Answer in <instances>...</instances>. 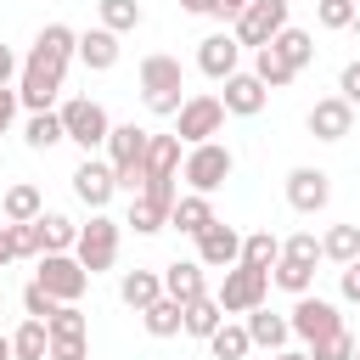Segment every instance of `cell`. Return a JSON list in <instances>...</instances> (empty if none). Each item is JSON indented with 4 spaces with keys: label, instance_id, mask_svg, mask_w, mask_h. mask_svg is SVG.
I'll use <instances>...</instances> for the list:
<instances>
[{
    "label": "cell",
    "instance_id": "cell-12",
    "mask_svg": "<svg viewBox=\"0 0 360 360\" xmlns=\"http://www.w3.org/2000/svg\"><path fill=\"white\" fill-rule=\"evenodd\" d=\"M197 264H202V270H236V264H242V231L225 225V219H214V225L197 236Z\"/></svg>",
    "mask_w": 360,
    "mask_h": 360
},
{
    "label": "cell",
    "instance_id": "cell-57",
    "mask_svg": "<svg viewBox=\"0 0 360 360\" xmlns=\"http://www.w3.org/2000/svg\"><path fill=\"white\" fill-rule=\"evenodd\" d=\"M354 264H360V259H354Z\"/></svg>",
    "mask_w": 360,
    "mask_h": 360
},
{
    "label": "cell",
    "instance_id": "cell-6",
    "mask_svg": "<svg viewBox=\"0 0 360 360\" xmlns=\"http://www.w3.org/2000/svg\"><path fill=\"white\" fill-rule=\"evenodd\" d=\"M219 129H225V101L208 96V90L186 96V107L174 112V135H180V146H202V141H214Z\"/></svg>",
    "mask_w": 360,
    "mask_h": 360
},
{
    "label": "cell",
    "instance_id": "cell-3",
    "mask_svg": "<svg viewBox=\"0 0 360 360\" xmlns=\"http://www.w3.org/2000/svg\"><path fill=\"white\" fill-rule=\"evenodd\" d=\"M186 73H180V56H146L141 62V96H146V107L158 112V118H174L180 107H186Z\"/></svg>",
    "mask_w": 360,
    "mask_h": 360
},
{
    "label": "cell",
    "instance_id": "cell-30",
    "mask_svg": "<svg viewBox=\"0 0 360 360\" xmlns=\"http://www.w3.org/2000/svg\"><path fill=\"white\" fill-rule=\"evenodd\" d=\"M169 214H174L169 202H158V197H146V191H141V197H129V219H124V225H135L141 236H152V231H163V225H169Z\"/></svg>",
    "mask_w": 360,
    "mask_h": 360
},
{
    "label": "cell",
    "instance_id": "cell-9",
    "mask_svg": "<svg viewBox=\"0 0 360 360\" xmlns=\"http://www.w3.org/2000/svg\"><path fill=\"white\" fill-rule=\"evenodd\" d=\"M264 292H270V270H253V264H236V270H225V281H219V304H225V315H253L259 304H264Z\"/></svg>",
    "mask_w": 360,
    "mask_h": 360
},
{
    "label": "cell",
    "instance_id": "cell-22",
    "mask_svg": "<svg viewBox=\"0 0 360 360\" xmlns=\"http://www.w3.org/2000/svg\"><path fill=\"white\" fill-rule=\"evenodd\" d=\"M180 135H152V146H146V186L152 180H180Z\"/></svg>",
    "mask_w": 360,
    "mask_h": 360
},
{
    "label": "cell",
    "instance_id": "cell-2",
    "mask_svg": "<svg viewBox=\"0 0 360 360\" xmlns=\"http://www.w3.org/2000/svg\"><path fill=\"white\" fill-rule=\"evenodd\" d=\"M146 146H152V129H141V124H112V135H107V163L118 174V191H129V197L146 191Z\"/></svg>",
    "mask_w": 360,
    "mask_h": 360
},
{
    "label": "cell",
    "instance_id": "cell-17",
    "mask_svg": "<svg viewBox=\"0 0 360 360\" xmlns=\"http://www.w3.org/2000/svg\"><path fill=\"white\" fill-rule=\"evenodd\" d=\"M225 112H236V118H253V112H264V101H270V90L259 84V73H231L225 79Z\"/></svg>",
    "mask_w": 360,
    "mask_h": 360
},
{
    "label": "cell",
    "instance_id": "cell-20",
    "mask_svg": "<svg viewBox=\"0 0 360 360\" xmlns=\"http://www.w3.org/2000/svg\"><path fill=\"white\" fill-rule=\"evenodd\" d=\"M0 214H6V225H34V219L45 214V197H39V186H34V180H17V186H6V197H0Z\"/></svg>",
    "mask_w": 360,
    "mask_h": 360
},
{
    "label": "cell",
    "instance_id": "cell-7",
    "mask_svg": "<svg viewBox=\"0 0 360 360\" xmlns=\"http://www.w3.org/2000/svg\"><path fill=\"white\" fill-rule=\"evenodd\" d=\"M34 281H39L56 304H79V298H84V287H90V270H84L73 253H39Z\"/></svg>",
    "mask_w": 360,
    "mask_h": 360
},
{
    "label": "cell",
    "instance_id": "cell-8",
    "mask_svg": "<svg viewBox=\"0 0 360 360\" xmlns=\"http://www.w3.org/2000/svg\"><path fill=\"white\" fill-rule=\"evenodd\" d=\"M73 259H79L90 276L112 270V264H118V219L90 214V225H79V248H73Z\"/></svg>",
    "mask_w": 360,
    "mask_h": 360
},
{
    "label": "cell",
    "instance_id": "cell-26",
    "mask_svg": "<svg viewBox=\"0 0 360 360\" xmlns=\"http://www.w3.org/2000/svg\"><path fill=\"white\" fill-rule=\"evenodd\" d=\"M242 264L276 270V264H281V236H276V231H248V236H242Z\"/></svg>",
    "mask_w": 360,
    "mask_h": 360
},
{
    "label": "cell",
    "instance_id": "cell-23",
    "mask_svg": "<svg viewBox=\"0 0 360 360\" xmlns=\"http://www.w3.org/2000/svg\"><path fill=\"white\" fill-rule=\"evenodd\" d=\"M118 298H124L129 309H152V304L163 298V270H124Z\"/></svg>",
    "mask_w": 360,
    "mask_h": 360
},
{
    "label": "cell",
    "instance_id": "cell-52",
    "mask_svg": "<svg viewBox=\"0 0 360 360\" xmlns=\"http://www.w3.org/2000/svg\"><path fill=\"white\" fill-rule=\"evenodd\" d=\"M276 360H315L309 349H276Z\"/></svg>",
    "mask_w": 360,
    "mask_h": 360
},
{
    "label": "cell",
    "instance_id": "cell-55",
    "mask_svg": "<svg viewBox=\"0 0 360 360\" xmlns=\"http://www.w3.org/2000/svg\"><path fill=\"white\" fill-rule=\"evenodd\" d=\"M354 360H360V343H354Z\"/></svg>",
    "mask_w": 360,
    "mask_h": 360
},
{
    "label": "cell",
    "instance_id": "cell-19",
    "mask_svg": "<svg viewBox=\"0 0 360 360\" xmlns=\"http://www.w3.org/2000/svg\"><path fill=\"white\" fill-rule=\"evenodd\" d=\"M118 34L112 28H84L79 34V62L90 68V73H107V68H118Z\"/></svg>",
    "mask_w": 360,
    "mask_h": 360
},
{
    "label": "cell",
    "instance_id": "cell-15",
    "mask_svg": "<svg viewBox=\"0 0 360 360\" xmlns=\"http://www.w3.org/2000/svg\"><path fill=\"white\" fill-rule=\"evenodd\" d=\"M236 56H242V45H236V34H208V39H197V68L208 73V79H231V73H242L236 68Z\"/></svg>",
    "mask_w": 360,
    "mask_h": 360
},
{
    "label": "cell",
    "instance_id": "cell-39",
    "mask_svg": "<svg viewBox=\"0 0 360 360\" xmlns=\"http://www.w3.org/2000/svg\"><path fill=\"white\" fill-rule=\"evenodd\" d=\"M281 259L315 264V259H326V253H321V236H315V231H298V236H287V242H281Z\"/></svg>",
    "mask_w": 360,
    "mask_h": 360
},
{
    "label": "cell",
    "instance_id": "cell-18",
    "mask_svg": "<svg viewBox=\"0 0 360 360\" xmlns=\"http://www.w3.org/2000/svg\"><path fill=\"white\" fill-rule=\"evenodd\" d=\"M163 292H169L174 304H197V298H208L202 264H197V259H174V264H163Z\"/></svg>",
    "mask_w": 360,
    "mask_h": 360
},
{
    "label": "cell",
    "instance_id": "cell-25",
    "mask_svg": "<svg viewBox=\"0 0 360 360\" xmlns=\"http://www.w3.org/2000/svg\"><path fill=\"white\" fill-rule=\"evenodd\" d=\"M270 51H276V56H281V62H287L292 73H304V68L315 62V39H309L304 28H292V22H287V28H281V34L270 39Z\"/></svg>",
    "mask_w": 360,
    "mask_h": 360
},
{
    "label": "cell",
    "instance_id": "cell-32",
    "mask_svg": "<svg viewBox=\"0 0 360 360\" xmlns=\"http://www.w3.org/2000/svg\"><path fill=\"white\" fill-rule=\"evenodd\" d=\"M39 236H45V253H73L79 248V225L68 214H39Z\"/></svg>",
    "mask_w": 360,
    "mask_h": 360
},
{
    "label": "cell",
    "instance_id": "cell-53",
    "mask_svg": "<svg viewBox=\"0 0 360 360\" xmlns=\"http://www.w3.org/2000/svg\"><path fill=\"white\" fill-rule=\"evenodd\" d=\"M0 360H17V349H11V338L0 332Z\"/></svg>",
    "mask_w": 360,
    "mask_h": 360
},
{
    "label": "cell",
    "instance_id": "cell-29",
    "mask_svg": "<svg viewBox=\"0 0 360 360\" xmlns=\"http://www.w3.org/2000/svg\"><path fill=\"white\" fill-rule=\"evenodd\" d=\"M22 141H28L34 152H51L56 141H68V129H62V112H28V124H22Z\"/></svg>",
    "mask_w": 360,
    "mask_h": 360
},
{
    "label": "cell",
    "instance_id": "cell-33",
    "mask_svg": "<svg viewBox=\"0 0 360 360\" xmlns=\"http://www.w3.org/2000/svg\"><path fill=\"white\" fill-rule=\"evenodd\" d=\"M321 253H326L332 264H354V259H360V225H332V231L321 236Z\"/></svg>",
    "mask_w": 360,
    "mask_h": 360
},
{
    "label": "cell",
    "instance_id": "cell-47",
    "mask_svg": "<svg viewBox=\"0 0 360 360\" xmlns=\"http://www.w3.org/2000/svg\"><path fill=\"white\" fill-rule=\"evenodd\" d=\"M17 107H22V101H17V90H11V84H0V135L11 129V118H17Z\"/></svg>",
    "mask_w": 360,
    "mask_h": 360
},
{
    "label": "cell",
    "instance_id": "cell-13",
    "mask_svg": "<svg viewBox=\"0 0 360 360\" xmlns=\"http://www.w3.org/2000/svg\"><path fill=\"white\" fill-rule=\"evenodd\" d=\"M287 202H292L298 214H321V208L332 202V174L315 169V163H298V169L287 174Z\"/></svg>",
    "mask_w": 360,
    "mask_h": 360
},
{
    "label": "cell",
    "instance_id": "cell-54",
    "mask_svg": "<svg viewBox=\"0 0 360 360\" xmlns=\"http://www.w3.org/2000/svg\"><path fill=\"white\" fill-rule=\"evenodd\" d=\"M354 34H360V17H354Z\"/></svg>",
    "mask_w": 360,
    "mask_h": 360
},
{
    "label": "cell",
    "instance_id": "cell-31",
    "mask_svg": "<svg viewBox=\"0 0 360 360\" xmlns=\"http://www.w3.org/2000/svg\"><path fill=\"white\" fill-rule=\"evenodd\" d=\"M11 349H17V360H51V326L45 321H22L11 332Z\"/></svg>",
    "mask_w": 360,
    "mask_h": 360
},
{
    "label": "cell",
    "instance_id": "cell-35",
    "mask_svg": "<svg viewBox=\"0 0 360 360\" xmlns=\"http://www.w3.org/2000/svg\"><path fill=\"white\" fill-rule=\"evenodd\" d=\"M253 73H259V84H264V90H287V84L298 79V73H292L270 45H264V51H253Z\"/></svg>",
    "mask_w": 360,
    "mask_h": 360
},
{
    "label": "cell",
    "instance_id": "cell-56",
    "mask_svg": "<svg viewBox=\"0 0 360 360\" xmlns=\"http://www.w3.org/2000/svg\"><path fill=\"white\" fill-rule=\"evenodd\" d=\"M0 309H6V292H0Z\"/></svg>",
    "mask_w": 360,
    "mask_h": 360
},
{
    "label": "cell",
    "instance_id": "cell-49",
    "mask_svg": "<svg viewBox=\"0 0 360 360\" xmlns=\"http://www.w3.org/2000/svg\"><path fill=\"white\" fill-rule=\"evenodd\" d=\"M17 73H22V62H17V51H11V45H0V84H11Z\"/></svg>",
    "mask_w": 360,
    "mask_h": 360
},
{
    "label": "cell",
    "instance_id": "cell-50",
    "mask_svg": "<svg viewBox=\"0 0 360 360\" xmlns=\"http://www.w3.org/2000/svg\"><path fill=\"white\" fill-rule=\"evenodd\" d=\"M11 259H17V248H11V231H6V225H0V270H6V264H11Z\"/></svg>",
    "mask_w": 360,
    "mask_h": 360
},
{
    "label": "cell",
    "instance_id": "cell-48",
    "mask_svg": "<svg viewBox=\"0 0 360 360\" xmlns=\"http://www.w3.org/2000/svg\"><path fill=\"white\" fill-rule=\"evenodd\" d=\"M338 287H343V298H349V304H360V264H343Z\"/></svg>",
    "mask_w": 360,
    "mask_h": 360
},
{
    "label": "cell",
    "instance_id": "cell-43",
    "mask_svg": "<svg viewBox=\"0 0 360 360\" xmlns=\"http://www.w3.org/2000/svg\"><path fill=\"white\" fill-rule=\"evenodd\" d=\"M354 343H360V338H349V326H343V332H332L326 343H315L309 354H315V360H354Z\"/></svg>",
    "mask_w": 360,
    "mask_h": 360
},
{
    "label": "cell",
    "instance_id": "cell-27",
    "mask_svg": "<svg viewBox=\"0 0 360 360\" xmlns=\"http://www.w3.org/2000/svg\"><path fill=\"white\" fill-rule=\"evenodd\" d=\"M141 321H146L152 338H174V332H186V304H174V298L163 292L152 309H141Z\"/></svg>",
    "mask_w": 360,
    "mask_h": 360
},
{
    "label": "cell",
    "instance_id": "cell-51",
    "mask_svg": "<svg viewBox=\"0 0 360 360\" xmlns=\"http://www.w3.org/2000/svg\"><path fill=\"white\" fill-rule=\"evenodd\" d=\"M180 11H191V17H208V0H180Z\"/></svg>",
    "mask_w": 360,
    "mask_h": 360
},
{
    "label": "cell",
    "instance_id": "cell-36",
    "mask_svg": "<svg viewBox=\"0 0 360 360\" xmlns=\"http://www.w3.org/2000/svg\"><path fill=\"white\" fill-rule=\"evenodd\" d=\"M208 349H214V360H248V349H253V338H248V326H219L214 338H208Z\"/></svg>",
    "mask_w": 360,
    "mask_h": 360
},
{
    "label": "cell",
    "instance_id": "cell-28",
    "mask_svg": "<svg viewBox=\"0 0 360 360\" xmlns=\"http://www.w3.org/2000/svg\"><path fill=\"white\" fill-rule=\"evenodd\" d=\"M219 326H225V304H219L214 292H208V298H197V304H186V332H191V338H202V343H208Z\"/></svg>",
    "mask_w": 360,
    "mask_h": 360
},
{
    "label": "cell",
    "instance_id": "cell-40",
    "mask_svg": "<svg viewBox=\"0 0 360 360\" xmlns=\"http://www.w3.org/2000/svg\"><path fill=\"white\" fill-rule=\"evenodd\" d=\"M6 231H11V248H17V259H39V253H45L39 219H34V225H6Z\"/></svg>",
    "mask_w": 360,
    "mask_h": 360
},
{
    "label": "cell",
    "instance_id": "cell-1",
    "mask_svg": "<svg viewBox=\"0 0 360 360\" xmlns=\"http://www.w3.org/2000/svg\"><path fill=\"white\" fill-rule=\"evenodd\" d=\"M79 56V34L68 22H45L34 34V51L22 56V73H17V101L28 112H51V101L62 96V79H68V62Z\"/></svg>",
    "mask_w": 360,
    "mask_h": 360
},
{
    "label": "cell",
    "instance_id": "cell-38",
    "mask_svg": "<svg viewBox=\"0 0 360 360\" xmlns=\"http://www.w3.org/2000/svg\"><path fill=\"white\" fill-rule=\"evenodd\" d=\"M354 17H360L354 0H321V6H315V22H321V28H354Z\"/></svg>",
    "mask_w": 360,
    "mask_h": 360
},
{
    "label": "cell",
    "instance_id": "cell-14",
    "mask_svg": "<svg viewBox=\"0 0 360 360\" xmlns=\"http://www.w3.org/2000/svg\"><path fill=\"white\" fill-rule=\"evenodd\" d=\"M112 191H118V174H112V163H96V158H84V163L73 169V197H79L90 214H101V208L112 202Z\"/></svg>",
    "mask_w": 360,
    "mask_h": 360
},
{
    "label": "cell",
    "instance_id": "cell-46",
    "mask_svg": "<svg viewBox=\"0 0 360 360\" xmlns=\"http://www.w3.org/2000/svg\"><path fill=\"white\" fill-rule=\"evenodd\" d=\"M248 6H253V0H208V17H219V22H236Z\"/></svg>",
    "mask_w": 360,
    "mask_h": 360
},
{
    "label": "cell",
    "instance_id": "cell-34",
    "mask_svg": "<svg viewBox=\"0 0 360 360\" xmlns=\"http://www.w3.org/2000/svg\"><path fill=\"white\" fill-rule=\"evenodd\" d=\"M96 11H101V28H112V34H135L141 28V0H96Z\"/></svg>",
    "mask_w": 360,
    "mask_h": 360
},
{
    "label": "cell",
    "instance_id": "cell-42",
    "mask_svg": "<svg viewBox=\"0 0 360 360\" xmlns=\"http://www.w3.org/2000/svg\"><path fill=\"white\" fill-rule=\"evenodd\" d=\"M45 326H51V338H84V309L79 304H62Z\"/></svg>",
    "mask_w": 360,
    "mask_h": 360
},
{
    "label": "cell",
    "instance_id": "cell-11",
    "mask_svg": "<svg viewBox=\"0 0 360 360\" xmlns=\"http://www.w3.org/2000/svg\"><path fill=\"white\" fill-rule=\"evenodd\" d=\"M287 321H292V338H304V349H315V343H326L332 332H343L338 304H326V298H315V292H304Z\"/></svg>",
    "mask_w": 360,
    "mask_h": 360
},
{
    "label": "cell",
    "instance_id": "cell-45",
    "mask_svg": "<svg viewBox=\"0 0 360 360\" xmlns=\"http://www.w3.org/2000/svg\"><path fill=\"white\" fill-rule=\"evenodd\" d=\"M338 96H343L349 107H360V62H343V73H338Z\"/></svg>",
    "mask_w": 360,
    "mask_h": 360
},
{
    "label": "cell",
    "instance_id": "cell-41",
    "mask_svg": "<svg viewBox=\"0 0 360 360\" xmlns=\"http://www.w3.org/2000/svg\"><path fill=\"white\" fill-rule=\"evenodd\" d=\"M22 309H28V321H51L62 304H56V298H51L39 281H28V287H22Z\"/></svg>",
    "mask_w": 360,
    "mask_h": 360
},
{
    "label": "cell",
    "instance_id": "cell-21",
    "mask_svg": "<svg viewBox=\"0 0 360 360\" xmlns=\"http://www.w3.org/2000/svg\"><path fill=\"white\" fill-rule=\"evenodd\" d=\"M248 338H253V349H270V354H276V349H287V338H292V321L259 304V309L248 315Z\"/></svg>",
    "mask_w": 360,
    "mask_h": 360
},
{
    "label": "cell",
    "instance_id": "cell-44",
    "mask_svg": "<svg viewBox=\"0 0 360 360\" xmlns=\"http://www.w3.org/2000/svg\"><path fill=\"white\" fill-rule=\"evenodd\" d=\"M51 360H90V338H51Z\"/></svg>",
    "mask_w": 360,
    "mask_h": 360
},
{
    "label": "cell",
    "instance_id": "cell-24",
    "mask_svg": "<svg viewBox=\"0 0 360 360\" xmlns=\"http://www.w3.org/2000/svg\"><path fill=\"white\" fill-rule=\"evenodd\" d=\"M214 219H219V214H214V202H208V197H197V191H186V197L174 202V214H169V225H174V231H186V236H202Z\"/></svg>",
    "mask_w": 360,
    "mask_h": 360
},
{
    "label": "cell",
    "instance_id": "cell-10",
    "mask_svg": "<svg viewBox=\"0 0 360 360\" xmlns=\"http://www.w3.org/2000/svg\"><path fill=\"white\" fill-rule=\"evenodd\" d=\"M287 28V0H253L236 22H231V34H236V45H248V51H264L276 34Z\"/></svg>",
    "mask_w": 360,
    "mask_h": 360
},
{
    "label": "cell",
    "instance_id": "cell-4",
    "mask_svg": "<svg viewBox=\"0 0 360 360\" xmlns=\"http://www.w3.org/2000/svg\"><path fill=\"white\" fill-rule=\"evenodd\" d=\"M56 112H62V129H68V141H73V146H84V158H90L96 146H107V135H112V118H107V107H101V101H90V96H73V101H62Z\"/></svg>",
    "mask_w": 360,
    "mask_h": 360
},
{
    "label": "cell",
    "instance_id": "cell-16",
    "mask_svg": "<svg viewBox=\"0 0 360 360\" xmlns=\"http://www.w3.org/2000/svg\"><path fill=\"white\" fill-rule=\"evenodd\" d=\"M304 124H309V135H315V141H343V135L354 129V107H349L343 96H326V101H315V107H309V118H304Z\"/></svg>",
    "mask_w": 360,
    "mask_h": 360
},
{
    "label": "cell",
    "instance_id": "cell-5",
    "mask_svg": "<svg viewBox=\"0 0 360 360\" xmlns=\"http://www.w3.org/2000/svg\"><path fill=\"white\" fill-rule=\"evenodd\" d=\"M231 169H236V158H231V146H219V141L191 146L186 163H180V174H186V186H191L197 197H214V191L231 180Z\"/></svg>",
    "mask_w": 360,
    "mask_h": 360
},
{
    "label": "cell",
    "instance_id": "cell-37",
    "mask_svg": "<svg viewBox=\"0 0 360 360\" xmlns=\"http://www.w3.org/2000/svg\"><path fill=\"white\" fill-rule=\"evenodd\" d=\"M270 281H276V287H287L292 298H304V292L315 287V264H298V259H281V264L270 270Z\"/></svg>",
    "mask_w": 360,
    "mask_h": 360
}]
</instances>
